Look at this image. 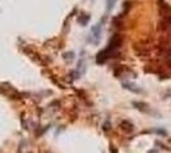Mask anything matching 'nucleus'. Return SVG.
<instances>
[{
  "instance_id": "obj_4",
  "label": "nucleus",
  "mask_w": 171,
  "mask_h": 153,
  "mask_svg": "<svg viewBox=\"0 0 171 153\" xmlns=\"http://www.w3.org/2000/svg\"><path fill=\"white\" fill-rule=\"evenodd\" d=\"M148 153H157V151H156V149H152V151H149Z\"/></svg>"
},
{
  "instance_id": "obj_1",
  "label": "nucleus",
  "mask_w": 171,
  "mask_h": 153,
  "mask_svg": "<svg viewBox=\"0 0 171 153\" xmlns=\"http://www.w3.org/2000/svg\"><path fill=\"white\" fill-rule=\"evenodd\" d=\"M101 29H102V26H101V23L96 24L95 27L92 28V38H93V42H97V41L100 40V36H101Z\"/></svg>"
},
{
  "instance_id": "obj_2",
  "label": "nucleus",
  "mask_w": 171,
  "mask_h": 153,
  "mask_svg": "<svg viewBox=\"0 0 171 153\" xmlns=\"http://www.w3.org/2000/svg\"><path fill=\"white\" fill-rule=\"evenodd\" d=\"M123 86H124L125 89H129V91H132V92H134V93H143L142 89L139 88L138 86L133 84V83H124Z\"/></svg>"
},
{
  "instance_id": "obj_3",
  "label": "nucleus",
  "mask_w": 171,
  "mask_h": 153,
  "mask_svg": "<svg viewBox=\"0 0 171 153\" xmlns=\"http://www.w3.org/2000/svg\"><path fill=\"white\" fill-rule=\"evenodd\" d=\"M116 3V0H107V12H110L114 8V4Z\"/></svg>"
}]
</instances>
